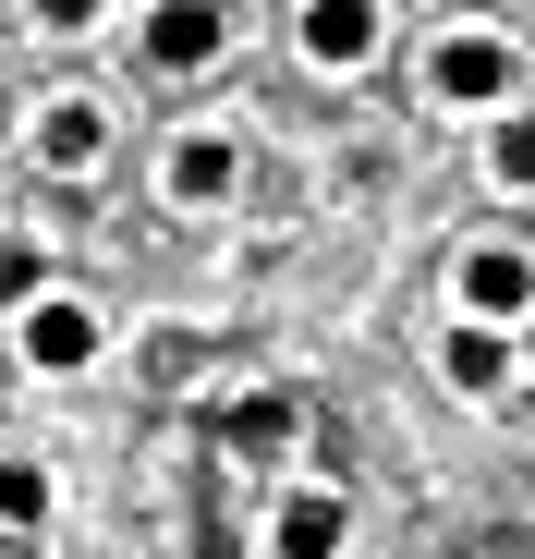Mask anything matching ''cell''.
I'll return each instance as SVG.
<instances>
[{
	"mask_svg": "<svg viewBox=\"0 0 535 559\" xmlns=\"http://www.w3.org/2000/svg\"><path fill=\"white\" fill-rule=\"evenodd\" d=\"M451 293H463V317H499V329H523V317H535V243H475Z\"/></svg>",
	"mask_w": 535,
	"mask_h": 559,
	"instance_id": "obj_6",
	"label": "cell"
},
{
	"mask_svg": "<svg viewBox=\"0 0 535 559\" xmlns=\"http://www.w3.org/2000/svg\"><path fill=\"white\" fill-rule=\"evenodd\" d=\"M25 293H49V255L25 231H0V305H25Z\"/></svg>",
	"mask_w": 535,
	"mask_h": 559,
	"instance_id": "obj_13",
	"label": "cell"
},
{
	"mask_svg": "<svg viewBox=\"0 0 535 559\" xmlns=\"http://www.w3.org/2000/svg\"><path fill=\"white\" fill-rule=\"evenodd\" d=\"M98 158H110V110H98V98H49V110H37V170H49V182H85Z\"/></svg>",
	"mask_w": 535,
	"mask_h": 559,
	"instance_id": "obj_8",
	"label": "cell"
},
{
	"mask_svg": "<svg viewBox=\"0 0 535 559\" xmlns=\"http://www.w3.org/2000/svg\"><path fill=\"white\" fill-rule=\"evenodd\" d=\"M13 122H25V110H13V85H0V146H13Z\"/></svg>",
	"mask_w": 535,
	"mask_h": 559,
	"instance_id": "obj_15",
	"label": "cell"
},
{
	"mask_svg": "<svg viewBox=\"0 0 535 559\" xmlns=\"http://www.w3.org/2000/svg\"><path fill=\"white\" fill-rule=\"evenodd\" d=\"M98 13H110V0H25V25H37V37H85Z\"/></svg>",
	"mask_w": 535,
	"mask_h": 559,
	"instance_id": "obj_14",
	"label": "cell"
},
{
	"mask_svg": "<svg viewBox=\"0 0 535 559\" xmlns=\"http://www.w3.org/2000/svg\"><path fill=\"white\" fill-rule=\"evenodd\" d=\"M487 182L535 195V110H487Z\"/></svg>",
	"mask_w": 535,
	"mask_h": 559,
	"instance_id": "obj_11",
	"label": "cell"
},
{
	"mask_svg": "<svg viewBox=\"0 0 535 559\" xmlns=\"http://www.w3.org/2000/svg\"><path fill=\"white\" fill-rule=\"evenodd\" d=\"M511 365H523V329H499V317H451L438 329V378H451L463 402H487Z\"/></svg>",
	"mask_w": 535,
	"mask_h": 559,
	"instance_id": "obj_7",
	"label": "cell"
},
{
	"mask_svg": "<svg viewBox=\"0 0 535 559\" xmlns=\"http://www.w3.org/2000/svg\"><path fill=\"white\" fill-rule=\"evenodd\" d=\"M293 49H305L317 73H366V61L390 49V13H378V0H305Z\"/></svg>",
	"mask_w": 535,
	"mask_h": 559,
	"instance_id": "obj_5",
	"label": "cell"
},
{
	"mask_svg": "<svg viewBox=\"0 0 535 559\" xmlns=\"http://www.w3.org/2000/svg\"><path fill=\"white\" fill-rule=\"evenodd\" d=\"M0 523H49V475H37V462H13V450H0Z\"/></svg>",
	"mask_w": 535,
	"mask_h": 559,
	"instance_id": "obj_12",
	"label": "cell"
},
{
	"mask_svg": "<svg viewBox=\"0 0 535 559\" xmlns=\"http://www.w3.org/2000/svg\"><path fill=\"white\" fill-rule=\"evenodd\" d=\"M426 98L438 110H511L523 98V49L499 25H438L426 37Z\"/></svg>",
	"mask_w": 535,
	"mask_h": 559,
	"instance_id": "obj_1",
	"label": "cell"
},
{
	"mask_svg": "<svg viewBox=\"0 0 535 559\" xmlns=\"http://www.w3.org/2000/svg\"><path fill=\"white\" fill-rule=\"evenodd\" d=\"M13 353H25V378H85V365L110 353V317L85 293H25L13 305Z\"/></svg>",
	"mask_w": 535,
	"mask_h": 559,
	"instance_id": "obj_2",
	"label": "cell"
},
{
	"mask_svg": "<svg viewBox=\"0 0 535 559\" xmlns=\"http://www.w3.org/2000/svg\"><path fill=\"white\" fill-rule=\"evenodd\" d=\"M341 547H353L341 487H293V499H281V523H268V559H341Z\"/></svg>",
	"mask_w": 535,
	"mask_h": 559,
	"instance_id": "obj_10",
	"label": "cell"
},
{
	"mask_svg": "<svg viewBox=\"0 0 535 559\" xmlns=\"http://www.w3.org/2000/svg\"><path fill=\"white\" fill-rule=\"evenodd\" d=\"M231 182H243L231 122H183V134H170V158H158V195L170 207H231Z\"/></svg>",
	"mask_w": 535,
	"mask_h": 559,
	"instance_id": "obj_4",
	"label": "cell"
},
{
	"mask_svg": "<svg viewBox=\"0 0 535 559\" xmlns=\"http://www.w3.org/2000/svg\"><path fill=\"white\" fill-rule=\"evenodd\" d=\"M523 365H535V317H523Z\"/></svg>",
	"mask_w": 535,
	"mask_h": 559,
	"instance_id": "obj_16",
	"label": "cell"
},
{
	"mask_svg": "<svg viewBox=\"0 0 535 559\" xmlns=\"http://www.w3.org/2000/svg\"><path fill=\"white\" fill-rule=\"evenodd\" d=\"M293 438H305V402H293V390H231V402H219V450H231V462H281Z\"/></svg>",
	"mask_w": 535,
	"mask_h": 559,
	"instance_id": "obj_9",
	"label": "cell"
},
{
	"mask_svg": "<svg viewBox=\"0 0 535 559\" xmlns=\"http://www.w3.org/2000/svg\"><path fill=\"white\" fill-rule=\"evenodd\" d=\"M134 49H146L158 73H207V61H231V13H219V0H146V13H134Z\"/></svg>",
	"mask_w": 535,
	"mask_h": 559,
	"instance_id": "obj_3",
	"label": "cell"
}]
</instances>
